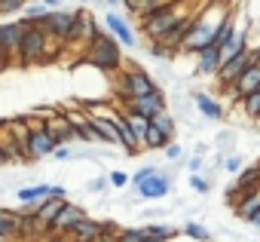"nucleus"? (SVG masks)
Returning a JSON list of instances; mask_svg holds the SVG:
<instances>
[{
    "label": "nucleus",
    "instance_id": "nucleus-11",
    "mask_svg": "<svg viewBox=\"0 0 260 242\" xmlns=\"http://www.w3.org/2000/svg\"><path fill=\"white\" fill-rule=\"evenodd\" d=\"M83 218H86V208H83L80 202H71V199H68L64 208H61V211L55 215V221L49 224V233H52V236H61V233H68L74 224H80Z\"/></svg>",
    "mask_w": 260,
    "mask_h": 242
},
{
    "label": "nucleus",
    "instance_id": "nucleus-14",
    "mask_svg": "<svg viewBox=\"0 0 260 242\" xmlns=\"http://www.w3.org/2000/svg\"><path fill=\"white\" fill-rule=\"evenodd\" d=\"M220 49H214V46H205L199 55H193V74L196 77H217V71H220Z\"/></svg>",
    "mask_w": 260,
    "mask_h": 242
},
{
    "label": "nucleus",
    "instance_id": "nucleus-7",
    "mask_svg": "<svg viewBox=\"0 0 260 242\" xmlns=\"http://www.w3.org/2000/svg\"><path fill=\"white\" fill-rule=\"evenodd\" d=\"M122 110H125V113H138V116H144V119H153L156 113L169 110V92H166L162 86H156L150 95H144V98H132L128 104H122Z\"/></svg>",
    "mask_w": 260,
    "mask_h": 242
},
{
    "label": "nucleus",
    "instance_id": "nucleus-31",
    "mask_svg": "<svg viewBox=\"0 0 260 242\" xmlns=\"http://www.w3.org/2000/svg\"><path fill=\"white\" fill-rule=\"evenodd\" d=\"M22 7H25V0H0V16H16L22 13Z\"/></svg>",
    "mask_w": 260,
    "mask_h": 242
},
{
    "label": "nucleus",
    "instance_id": "nucleus-16",
    "mask_svg": "<svg viewBox=\"0 0 260 242\" xmlns=\"http://www.w3.org/2000/svg\"><path fill=\"white\" fill-rule=\"evenodd\" d=\"M233 184H236L239 190H245V193L260 190V160H257V163H251V166H242Z\"/></svg>",
    "mask_w": 260,
    "mask_h": 242
},
{
    "label": "nucleus",
    "instance_id": "nucleus-27",
    "mask_svg": "<svg viewBox=\"0 0 260 242\" xmlns=\"http://www.w3.org/2000/svg\"><path fill=\"white\" fill-rule=\"evenodd\" d=\"M49 10L40 4V0H34V4H25L22 7V19H28V22H34V19H40V16H46Z\"/></svg>",
    "mask_w": 260,
    "mask_h": 242
},
{
    "label": "nucleus",
    "instance_id": "nucleus-18",
    "mask_svg": "<svg viewBox=\"0 0 260 242\" xmlns=\"http://www.w3.org/2000/svg\"><path fill=\"white\" fill-rule=\"evenodd\" d=\"M181 236H187L190 242H211V239H214L211 230H208L205 224H199V221H184V224H181Z\"/></svg>",
    "mask_w": 260,
    "mask_h": 242
},
{
    "label": "nucleus",
    "instance_id": "nucleus-13",
    "mask_svg": "<svg viewBox=\"0 0 260 242\" xmlns=\"http://www.w3.org/2000/svg\"><path fill=\"white\" fill-rule=\"evenodd\" d=\"M190 98H193V107L205 116V119H223L226 116V107L214 98V95H208V92H202V89H196V92H190Z\"/></svg>",
    "mask_w": 260,
    "mask_h": 242
},
{
    "label": "nucleus",
    "instance_id": "nucleus-26",
    "mask_svg": "<svg viewBox=\"0 0 260 242\" xmlns=\"http://www.w3.org/2000/svg\"><path fill=\"white\" fill-rule=\"evenodd\" d=\"M119 230H122V227H116V221L107 218V221H104V230L98 233L95 242H116V239H119Z\"/></svg>",
    "mask_w": 260,
    "mask_h": 242
},
{
    "label": "nucleus",
    "instance_id": "nucleus-35",
    "mask_svg": "<svg viewBox=\"0 0 260 242\" xmlns=\"http://www.w3.org/2000/svg\"><path fill=\"white\" fill-rule=\"evenodd\" d=\"M52 160H55V163H71V160H74V147L61 144V147H58V150L52 154Z\"/></svg>",
    "mask_w": 260,
    "mask_h": 242
},
{
    "label": "nucleus",
    "instance_id": "nucleus-12",
    "mask_svg": "<svg viewBox=\"0 0 260 242\" xmlns=\"http://www.w3.org/2000/svg\"><path fill=\"white\" fill-rule=\"evenodd\" d=\"M113 126H116V135H119V147H125V154H128V157H141V154H144L141 141L135 138V132H132V126H128V119H125V113H122V110L113 116Z\"/></svg>",
    "mask_w": 260,
    "mask_h": 242
},
{
    "label": "nucleus",
    "instance_id": "nucleus-29",
    "mask_svg": "<svg viewBox=\"0 0 260 242\" xmlns=\"http://www.w3.org/2000/svg\"><path fill=\"white\" fill-rule=\"evenodd\" d=\"M110 187V181H107V175H98V178H92V181H86V190L89 193H95V196H101L104 190Z\"/></svg>",
    "mask_w": 260,
    "mask_h": 242
},
{
    "label": "nucleus",
    "instance_id": "nucleus-9",
    "mask_svg": "<svg viewBox=\"0 0 260 242\" xmlns=\"http://www.w3.org/2000/svg\"><path fill=\"white\" fill-rule=\"evenodd\" d=\"M104 25H107V31L119 40V46H125V49H135V46H138V34L132 31V22H128V16H125V13L107 10Z\"/></svg>",
    "mask_w": 260,
    "mask_h": 242
},
{
    "label": "nucleus",
    "instance_id": "nucleus-36",
    "mask_svg": "<svg viewBox=\"0 0 260 242\" xmlns=\"http://www.w3.org/2000/svg\"><path fill=\"white\" fill-rule=\"evenodd\" d=\"M46 10H64V0H40Z\"/></svg>",
    "mask_w": 260,
    "mask_h": 242
},
{
    "label": "nucleus",
    "instance_id": "nucleus-28",
    "mask_svg": "<svg viewBox=\"0 0 260 242\" xmlns=\"http://www.w3.org/2000/svg\"><path fill=\"white\" fill-rule=\"evenodd\" d=\"M162 157H166V163H184V144L169 141V144H166V150H162Z\"/></svg>",
    "mask_w": 260,
    "mask_h": 242
},
{
    "label": "nucleus",
    "instance_id": "nucleus-23",
    "mask_svg": "<svg viewBox=\"0 0 260 242\" xmlns=\"http://www.w3.org/2000/svg\"><path fill=\"white\" fill-rule=\"evenodd\" d=\"M107 181H110L113 190H125L128 184H132V175L122 172V169H110V172H107Z\"/></svg>",
    "mask_w": 260,
    "mask_h": 242
},
{
    "label": "nucleus",
    "instance_id": "nucleus-30",
    "mask_svg": "<svg viewBox=\"0 0 260 242\" xmlns=\"http://www.w3.org/2000/svg\"><path fill=\"white\" fill-rule=\"evenodd\" d=\"M187 181H190V187H193L196 193H202V196H205V193H211V181H208L205 175H190Z\"/></svg>",
    "mask_w": 260,
    "mask_h": 242
},
{
    "label": "nucleus",
    "instance_id": "nucleus-25",
    "mask_svg": "<svg viewBox=\"0 0 260 242\" xmlns=\"http://www.w3.org/2000/svg\"><path fill=\"white\" fill-rule=\"evenodd\" d=\"M233 144H236V132H233V129H223V132H217V154H226V157H230Z\"/></svg>",
    "mask_w": 260,
    "mask_h": 242
},
{
    "label": "nucleus",
    "instance_id": "nucleus-41",
    "mask_svg": "<svg viewBox=\"0 0 260 242\" xmlns=\"http://www.w3.org/2000/svg\"><path fill=\"white\" fill-rule=\"evenodd\" d=\"M25 4H34V0H25Z\"/></svg>",
    "mask_w": 260,
    "mask_h": 242
},
{
    "label": "nucleus",
    "instance_id": "nucleus-20",
    "mask_svg": "<svg viewBox=\"0 0 260 242\" xmlns=\"http://www.w3.org/2000/svg\"><path fill=\"white\" fill-rule=\"evenodd\" d=\"M144 230H147V236H153V239H162V242H175L178 239V227H172V224H159V221H150V224H144Z\"/></svg>",
    "mask_w": 260,
    "mask_h": 242
},
{
    "label": "nucleus",
    "instance_id": "nucleus-32",
    "mask_svg": "<svg viewBox=\"0 0 260 242\" xmlns=\"http://www.w3.org/2000/svg\"><path fill=\"white\" fill-rule=\"evenodd\" d=\"M172 211L166 208V205H150V208H144V221H159V218H169Z\"/></svg>",
    "mask_w": 260,
    "mask_h": 242
},
{
    "label": "nucleus",
    "instance_id": "nucleus-1",
    "mask_svg": "<svg viewBox=\"0 0 260 242\" xmlns=\"http://www.w3.org/2000/svg\"><path fill=\"white\" fill-rule=\"evenodd\" d=\"M83 62H86V65H92L95 71L107 74V77H113V74H116V71H122V65H125L119 40H116L107 28H101V31H98V34L83 46Z\"/></svg>",
    "mask_w": 260,
    "mask_h": 242
},
{
    "label": "nucleus",
    "instance_id": "nucleus-38",
    "mask_svg": "<svg viewBox=\"0 0 260 242\" xmlns=\"http://www.w3.org/2000/svg\"><path fill=\"white\" fill-rule=\"evenodd\" d=\"M101 4H104V7H107V10H116V7H119V4H122V0H101Z\"/></svg>",
    "mask_w": 260,
    "mask_h": 242
},
{
    "label": "nucleus",
    "instance_id": "nucleus-4",
    "mask_svg": "<svg viewBox=\"0 0 260 242\" xmlns=\"http://www.w3.org/2000/svg\"><path fill=\"white\" fill-rule=\"evenodd\" d=\"M49 55V37L34 28L28 19H25V31H22V40H19V65H37V62H46Z\"/></svg>",
    "mask_w": 260,
    "mask_h": 242
},
{
    "label": "nucleus",
    "instance_id": "nucleus-39",
    "mask_svg": "<svg viewBox=\"0 0 260 242\" xmlns=\"http://www.w3.org/2000/svg\"><path fill=\"white\" fill-rule=\"evenodd\" d=\"M251 49H254V65H260V43H254Z\"/></svg>",
    "mask_w": 260,
    "mask_h": 242
},
{
    "label": "nucleus",
    "instance_id": "nucleus-33",
    "mask_svg": "<svg viewBox=\"0 0 260 242\" xmlns=\"http://www.w3.org/2000/svg\"><path fill=\"white\" fill-rule=\"evenodd\" d=\"M202 169H205V157L193 154V157L187 160V172H190V175H202Z\"/></svg>",
    "mask_w": 260,
    "mask_h": 242
},
{
    "label": "nucleus",
    "instance_id": "nucleus-6",
    "mask_svg": "<svg viewBox=\"0 0 260 242\" xmlns=\"http://www.w3.org/2000/svg\"><path fill=\"white\" fill-rule=\"evenodd\" d=\"M172 187H175V163L159 166V172L153 178H147L144 184H138L135 193H138L141 202H159V199H166L172 193Z\"/></svg>",
    "mask_w": 260,
    "mask_h": 242
},
{
    "label": "nucleus",
    "instance_id": "nucleus-21",
    "mask_svg": "<svg viewBox=\"0 0 260 242\" xmlns=\"http://www.w3.org/2000/svg\"><path fill=\"white\" fill-rule=\"evenodd\" d=\"M169 141H172V138H169V135H162V132L150 123V129H147V135H144V144H141V147H144V150H159V154H162Z\"/></svg>",
    "mask_w": 260,
    "mask_h": 242
},
{
    "label": "nucleus",
    "instance_id": "nucleus-24",
    "mask_svg": "<svg viewBox=\"0 0 260 242\" xmlns=\"http://www.w3.org/2000/svg\"><path fill=\"white\" fill-rule=\"evenodd\" d=\"M156 172H159V166H156V163H147V166H141V169H135V172H132V187H138V184H144V181H147V178H153Z\"/></svg>",
    "mask_w": 260,
    "mask_h": 242
},
{
    "label": "nucleus",
    "instance_id": "nucleus-37",
    "mask_svg": "<svg viewBox=\"0 0 260 242\" xmlns=\"http://www.w3.org/2000/svg\"><path fill=\"white\" fill-rule=\"evenodd\" d=\"M10 65H13V62H10V55H7V52H4V49H0V71H7V68H10Z\"/></svg>",
    "mask_w": 260,
    "mask_h": 242
},
{
    "label": "nucleus",
    "instance_id": "nucleus-42",
    "mask_svg": "<svg viewBox=\"0 0 260 242\" xmlns=\"http://www.w3.org/2000/svg\"><path fill=\"white\" fill-rule=\"evenodd\" d=\"M248 242H254V239H248Z\"/></svg>",
    "mask_w": 260,
    "mask_h": 242
},
{
    "label": "nucleus",
    "instance_id": "nucleus-5",
    "mask_svg": "<svg viewBox=\"0 0 260 242\" xmlns=\"http://www.w3.org/2000/svg\"><path fill=\"white\" fill-rule=\"evenodd\" d=\"M28 126H31V138H28V157H31V163L49 160L61 147L58 138H55V132L43 123V119H34V116H28Z\"/></svg>",
    "mask_w": 260,
    "mask_h": 242
},
{
    "label": "nucleus",
    "instance_id": "nucleus-15",
    "mask_svg": "<svg viewBox=\"0 0 260 242\" xmlns=\"http://www.w3.org/2000/svg\"><path fill=\"white\" fill-rule=\"evenodd\" d=\"M257 89H260V65H251V68H248V71H245V74L226 89V92H230L233 101H242L245 95H251V92H257Z\"/></svg>",
    "mask_w": 260,
    "mask_h": 242
},
{
    "label": "nucleus",
    "instance_id": "nucleus-3",
    "mask_svg": "<svg viewBox=\"0 0 260 242\" xmlns=\"http://www.w3.org/2000/svg\"><path fill=\"white\" fill-rule=\"evenodd\" d=\"M46 199H68V187L64 184H25L16 190V205L25 215H31Z\"/></svg>",
    "mask_w": 260,
    "mask_h": 242
},
{
    "label": "nucleus",
    "instance_id": "nucleus-40",
    "mask_svg": "<svg viewBox=\"0 0 260 242\" xmlns=\"http://www.w3.org/2000/svg\"><path fill=\"white\" fill-rule=\"evenodd\" d=\"M4 166H10V163H7V154H4V147H0V169H4Z\"/></svg>",
    "mask_w": 260,
    "mask_h": 242
},
{
    "label": "nucleus",
    "instance_id": "nucleus-17",
    "mask_svg": "<svg viewBox=\"0 0 260 242\" xmlns=\"http://www.w3.org/2000/svg\"><path fill=\"white\" fill-rule=\"evenodd\" d=\"M19 218H22V211L16 208H4V205H0V239H13L16 236V227H19Z\"/></svg>",
    "mask_w": 260,
    "mask_h": 242
},
{
    "label": "nucleus",
    "instance_id": "nucleus-8",
    "mask_svg": "<svg viewBox=\"0 0 260 242\" xmlns=\"http://www.w3.org/2000/svg\"><path fill=\"white\" fill-rule=\"evenodd\" d=\"M251 65H254V49L248 46L245 52H239V55H233V58H226V62L220 65V71H217V77H214L217 86H220V89H230V86H233V83L251 68Z\"/></svg>",
    "mask_w": 260,
    "mask_h": 242
},
{
    "label": "nucleus",
    "instance_id": "nucleus-19",
    "mask_svg": "<svg viewBox=\"0 0 260 242\" xmlns=\"http://www.w3.org/2000/svg\"><path fill=\"white\" fill-rule=\"evenodd\" d=\"M150 123L162 132V135H169L172 141H175V135H178V116L172 113V110H162V113H156L153 119H150Z\"/></svg>",
    "mask_w": 260,
    "mask_h": 242
},
{
    "label": "nucleus",
    "instance_id": "nucleus-34",
    "mask_svg": "<svg viewBox=\"0 0 260 242\" xmlns=\"http://www.w3.org/2000/svg\"><path fill=\"white\" fill-rule=\"evenodd\" d=\"M242 166H245V163H242V157H239V154H230V157L223 160V169H226L230 175H239V169H242Z\"/></svg>",
    "mask_w": 260,
    "mask_h": 242
},
{
    "label": "nucleus",
    "instance_id": "nucleus-2",
    "mask_svg": "<svg viewBox=\"0 0 260 242\" xmlns=\"http://www.w3.org/2000/svg\"><path fill=\"white\" fill-rule=\"evenodd\" d=\"M156 86H159V83H156V77H153L147 68H141V65H135V62H125L110 98H113V101L119 104V110H122V104H128L132 98H144V95H150Z\"/></svg>",
    "mask_w": 260,
    "mask_h": 242
},
{
    "label": "nucleus",
    "instance_id": "nucleus-10",
    "mask_svg": "<svg viewBox=\"0 0 260 242\" xmlns=\"http://www.w3.org/2000/svg\"><path fill=\"white\" fill-rule=\"evenodd\" d=\"M22 31H25V19H16V22H4V25H0V49L10 55V62H19Z\"/></svg>",
    "mask_w": 260,
    "mask_h": 242
},
{
    "label": "nucleus",
    "instance_id": "nucleus-22",
    "mask_svg": "<svg viewBox=\"0 0 260 242\" xmlns=\"http://www.w3.org/2000/svg\"><path fill=\"white\" fill-rule=\"evenodd\" d=\"M122 113H125V110H122ZM125 119H128V126H132L135 138L144 144V135H147V129H150V119H144V116H138V113H125Z\"/></svg>",
    "mask_w": 260,
    "mask_h": 242
}]
</instances>
